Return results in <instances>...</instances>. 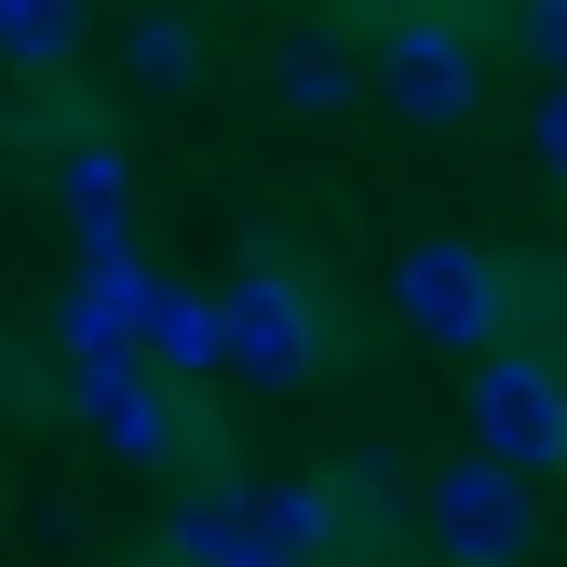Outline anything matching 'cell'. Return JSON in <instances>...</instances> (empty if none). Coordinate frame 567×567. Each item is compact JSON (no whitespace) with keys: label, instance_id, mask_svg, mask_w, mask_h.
<instances>
[{"label":"cell","instance_id":"cell-1","mask_svg":"<svg viewBox=\"0 0 567 567\" xmlns=\"http://www.w3.org/2000/svg\"><path fill=\"white\" fill-rule=\"evenodd\" d=\"M460 419H473V460L486 473H514V486L567 473V379H554V351H486L473 392H460Z\"/></svg>","mask_w":567,"mask_h":567},{"label":"cell","instance_id":"cell-2","mask_svg":"<svg viewBox=\"0 0 567 567\" xmlns=\"http://www.w3.org/2000/svg\"><path fill=\"white\" fill-rule=\"evenodd\" d=\"M392 311L433 338V351H501V311H514V270L486 257V244H460V230H433V244H405L392 257Z\"/></svg>","mask_w":567,"mask_h":567},{"label":"cell","instance_id":"cell-3","mask_svg":"<svg viewBox=\"0 0 567 567\" xmlns=\"http://www.w3.org/2000/svg\"><path fill=\"white\" fill-rule=\"evenodd\" d=\"M365 95H392V122H419V135H460V122L486 109L473 28H460V14H392V28L365 41Z\"/></svg>","mask_w":567,"mask_h":567},{"label":"cell","instance_id":"cell-4","mask_svg":"<svg viewBox=\"0 0 567 567\" xmlns=\"http://www.w3.org/2000/svg\"><path fill=\"white\" fill-rule=\"evenodd\" d=\"M419 527H433L446 567H527V540H540L527 486H514V473H486V460H446L433 486H419Z\"/></svg>","mask_w":567,"mask_h":567},{"label":"cell","instance_id":"cell-5","mask_svg":"<svg viewBox=\"0 0 567 567\" xmlns=\"http://www.w3.org/2000/svg\"><path fill=\"white\" fill-rule=\"evenodd\" d=\"M217 311H230V365H244V379L284 392V379H311V365H324V311H311V284H298V270H244Z\"/></svg>","mask_w":567,"mask_h":567},{"label":"cell","instance_id":"cell-6","mask_svg":"<svg viewBox=\"0 0 567 567\" xmlns=\"http://www.w3.org/2000/svg\"><path fill=\"white\" fill-rule=\"evenodd\" d=\"M176 567H311L298 554V527H284V501L270 486H189L176 501Z\"/></svg>","mask_w":567,"mask_h":567},{"label":"cell","instance_id":"cell-7","mask_svg":"<svg viewBox=\"0 0 567 567\" xmlns=\"http://www.w3.org/2000/svg\"><path fill=\"white\" fill-rule=\"evenodd\" d=\"M150 298H163V270H150V257H82V270H68V311H54L68 365H122L135 324H150Z\"/></svg>","mask_w":567,"mask_h":567},{"label":"cell","instance_id":"cell-8","mask_svg":"<svg viewBox=\"0 0 567 567\" xmlns=\"http://www.w3.org/2000/svg\"><path fill=\"white\" fill-rule=\"evenodd\" d=\"M135 365H150V379H217V365H230V311L203 298V284H176V270H163L150 324H135Z\"/></svg>","mask_w":567,"mask_h":567},{"label":"cell","instance_id":"cell-9","mask_svg":"<svg viewBox=\"0 0 567 567\" xmlns=\"http://www.w3.org/2000/svg\"><path fill=\"white\" fill-rule=\"evenodd\" d=\"M68 392H82V419H95V433H109L122 460H163V446H176V419H163V379L135 365V351H122V365H68Z\"/></svg>","mask_w":567,"mask_h":567},{"label":"cell","instance_id":"cell-10","mask_svg":"<svg viewBox=\"0 0 567 567\" xmlns=\"http://www.w3.org/2000/svg\"><path fill=\"white\" fill-rule=\"evenodd\" d=\"M54 189H68V230H82V257H135V176H122L109 135H82V150L54 163Z\"/></svg>","mask_w":567,"mask_h":567},{"label":"cell","instance_id":"cell-11","mask_svg":"<svg viewBox=\"0 0 567 567\" xmlns=\"http://www.w3.org/2000/svg\"><path fill=\"white\" fill-rule=\"evenodd\" d=\"M270 95L298 109V122H338L351 95H365V54H351L338 28H284V41H270Z\"/></svg>","mask_w":567,"mask_h":567},{"label":"cell","instance_id":"cell-12","mask_svg":"<svg viewBox=\"0 0 567 567\" xmlns=\"http://www.w3.org/2000/svg\"><path fill=\"white\" fill-rule=\"evenodd\" d=\"M122 68L150 95H189L203 82V14H122Z\"/></svg>","mask_w":567,"mask_h":567},{"label":"cell","instance_id":"cell-13","mask_svg":"<svg viewBox=\"0 0 567 567\" xmlns=\"http://www.w3.org/2000/svg\"><path fill=\"white\" fill-rule=\"evenodd\" d=\"M82 41H95L82 0H0V68H68Z\"/></svg>","mask_w":567,"mask_h":567},{"label":"cell","instance_id":"cell-14","mask_svg":"<svg viewBox=\"0 0 567 567\" xmlns=\"http://www.w3.org/2000/svg\"><path fill=\"white\" fill-rule=\"evenodd\" d=\"M527 150H540V176L567 189V82H540V109H527Z\"/></svg>","mask_w":567,"mask_h":567},{"label":"cell","instance_id":"cell-15","mask_svg":"<svg viewBox=\"0 0 567 567\" xmlns=\"http://www.w3.org/2000/svg\"><path fill=\"white\" fill-rule=\"evenodd\" d=\"M514 41L540 54V82H567V0H540V14H514Z\"/></svg>","mask_w":567,"mask_h":567}]
</instances>
